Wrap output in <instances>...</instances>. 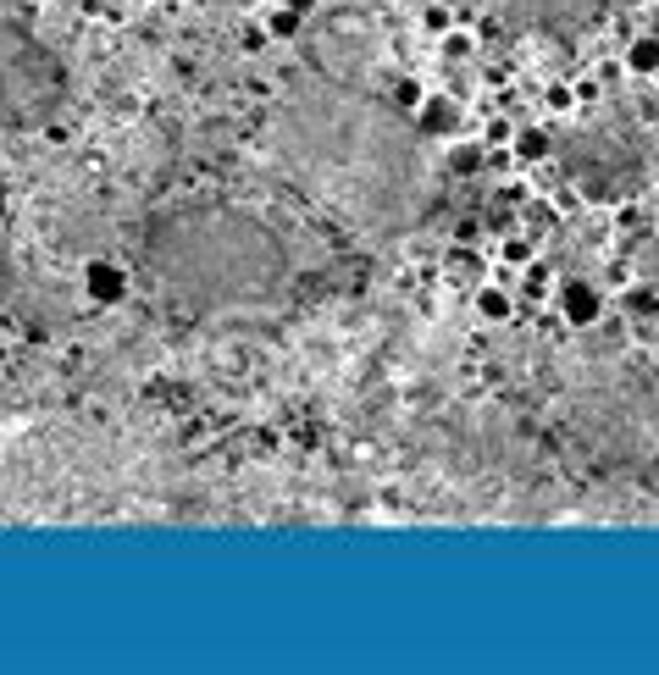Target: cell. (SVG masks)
Masks as SVG:
<instances>
[{"label":"cell","instance_id":"obj_17","mask_svg":"<svg viewBox=\"0 0 659 675\" xmlns=\"http://www.w3.org/2000/svg\"><path fill=\"white\" fill-rule=\"evenodd\" d=\"M277 6H288V12H311V0H277Z\"/></svg>","mask_w":659,"mask_h":675},{"label":"cell","instance_id":"obj_16","mask_svg":"<svg viewBox=\"0 0 659 675\" xmlns=\"http://www.w3.org/2000/svg\"><path fill=\"white\" fill-rule=\"evenodd\" d=\"M527 288H532V294H543V288H549V266H532V272H527Z\"/></svg>","mask_w":659,"mask_h":675},{"label":"cell","instance_id":"obj_14","mask_svg":"<svg viewBox=\"0 0 659 675\" xmlns=\"http://www.w3.org/2000/svg\"><path fill=\"white\" fill-rule=\"evenodd\" d=\"M266 28H272L277 39H294V34H300V12H288V6H277V12L266 17Z\"/></svg>","mask_w":659,"mask_h":675},{"label":"cell","instance_id":"obj_4","mask_svg":"<svg viewBox=\"0 0 659 675\" xmlns=\"http://www.w3.org/2000/svg\"><path fill=\"white\" fill-rule=\"evenodd\" d=\"M610 0H504V17L516 23H588Z\"/></svg>","mask_w":659,"mask_h":675},{"label":"cell","instance_id":"obj_11","mask_svg":"<svg viewBox=\"0 0 659 675\" xmlns=\"http://www.w3.org/2000/svg\"><path fill=\"white\" fill-rule=\"evenodd\" d=\"M388 106H394L399 117H410V111L421 106V83H416V78H399V83H394V100H388Z\"/></svg>","mask_w":659,"mask_h":675},{"label":"cell","instance_id":"obj_6","mask_svg":"<svg viewBox=\"0 0 659 675\" xmlns=\"http://www.w3.org/2000/svg\"><path fill=\"white\" fill-rule=\"evenodd\" d=\"M84 294L95 299V305H122V299H128V272H122V266H111V261H89Z\"/></svg>","mask_w":659,"mask_h":675},{"label":"cell","instance_id":"obj_7","mask_svg":"<svg viewBox=\"0 0 659 675\" xmlns=\"http://www.w3.org/2000/svg\"><path fill=\"white\" fill-rule=\"evenodd\" d=\"M560 310H565L571 327H593V321L604 316V294L593 283H565L560 288Z\"/></svg>","mask_w":659,"mask_h":675},{"label":"cell","instance_id":"obj_12","mask_svg":"<svg viewBox=\"0 0 659 675\" xmlns=\"http://www.w3.org/2000/svg\"><path fill=\"white\" fill-rule=\"evenodd\" d=\"M477 56V39L471 34H455V28H444V61H471Z\"/></svg>","mask_w":659,"mask_h":675},{"label":"cell","instance_id":"obj_3","mask_svg":"<svg viewBox=\"0 0 659 675\" xmlns=\"http://www.w3.org/2000/svg\"><path fill=\"white\" fill-rule=\"evenodd\" d=\"M67 106V67L61 56L0 12V128H45Z\"/></svg>","mask_w":659,"mask_h":675},{"label":"cell","instance_id":"obj_8","mask_svg":"<svg viewBox=\"0 0 659 675\" xmlns=\"http://www.w3.org/2000/svg\"><path fill=\"white\" fill-rule=\"evenodd\" d=\"M482 166H488V150H482V144H455V150H444V172H455V178H477Z\"/></svg>","mask_w":659,"mask_h":675},{"label":"cell","instance_id":"obj_1","mask_svg":"<svg viewBox=\"0 0 659 675\" xmlns=\"http://www.w3.org/2000/svg\"><path fill=\"white\" fill-rule=\"evenodd\" d=\"M272 155L316 205L366 238L410 233L427 211L421 133L388 100L305 72L272 111Z\"/></svg>","mask_w":659,"mask_h":675},{"label":"cell","instance_id":"obj_9","mask_svg":"<svg viewBox=\"0 0 659 675\" xmlns=\"http://www.w3.org/2000/svg\"><path fill=\"white\" fill-rule=\"evenodd\" d=\"M626 67L643 72V78H654V72H659V39H654V34L632 39V50H626Z\"/></svg>","mask_w":659,"mask_h":675},{"label":"cell","instance_id":"obj_15","mask_svg":"<svg viewBox=\"0 0 659 675\" xmlns=\"http://www.w3.org/2000/svg\"><path fill=\"white\" fill-rule=\"evenodd\" d=\"M12 299V249H6V222H0V305Z\"/></svg>","mask_w":659,"mask_h":675},{"label":"cell","instance_id":"obj_10","mask_svg":"<svg viewBox=\"0 0 659 675\" xmlns=\"http://www.w3.org/2000/svg\"><path fill=\"white\" fill-rule=\"evenodd\" d=\"M477 310L488 321H510V294H504V288H482L477 294Z\"/></svg>","mask_w":659,"mask_h":675},{"label":"cell","instance_id":"obj_2","mask_svg":"<svg viewBox=\"0 0 659 675\" xmlns=\"http://www.w3.org/2000/svg\"><path fill=\"white\" fill-rule=\"evenodd\" d=\"M144 266L161 299L189 316H261L288 299L294 266L272 227L244 205H178L144 227Z\"/></svg>","mask_w":659,"mask_h":675},{"label":"cell","instance_id":"obj_5","mask_svg":"<svg viewBox=\"0 0 659 675\" xmlns=\"http://www.w3.org/2000/svg\"><path fill=\"white\" fill-rule=\"evenodd\" d=\"M460 100L455 95H421V106L410 111V128L421 133V139H444V133H455L460 128Z\"/></svg>","mask_w":659,"mask_h":675},{"label":"cell","instance_id":"obj_13","mask_svg":"<svg viewBox=\"0 0 659 675\" xmlns=\"http://www.w3.org/2000/svg\"><path fill=\"white\" fill-rule=\"evenodd\" d=\"M516 155H521V161H538V155H549V133H538V128L516 133Z\"/></svg>","mask_w":659,"mask_h":675}]
</instances>
